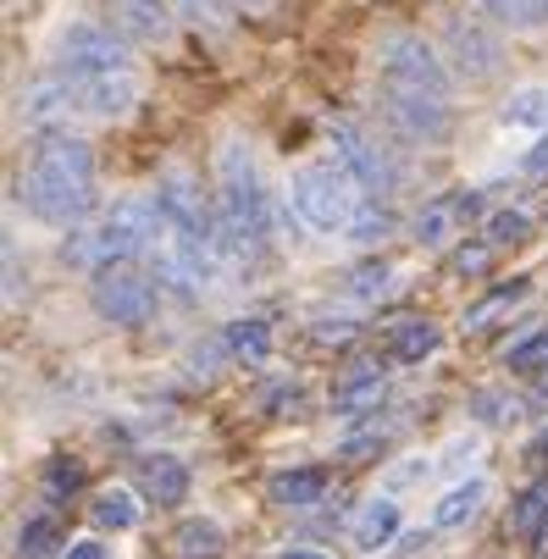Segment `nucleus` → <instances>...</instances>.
Segmentation results:
<instances>
[{
    "label": "nucleus",
    "instance_id": "79ce46f5",
    "mask_svg": "<svg viewBox=\"0 0 548 559\" xmlns=\"http://www.w3.org/2000/svg\"><path fill=\"white\" fill-rule=\"evenodd\" d=\"M537 393H548V377H537Z\"/></svg>",
    "mask_w": 548,
    "mask_h": 559
},
{
    "label": "nucleus",
    "instance_id": "39448f33",
    "mask_svg": "<svg viewBox=\"0 0 548 559\" xmlns=\"http://www.w3.org/2000/svg\"><path fill=\"white\" fill-rule=\"evenodd\" d=\"M150 238H155V194H128V200H117V205L100 216V227L90 233L84 261L117 266V261L150 250Z\"/></svg>",
    "mask_w": 548,
    "mask_h": 559
},
{
    "label": "nucleus",
    "instance_id": "c85d7f7f",
    "mask_svg": "<svg viewBox=\"0 0 548 559\" xmlns=\"http://www.w3.org/2000/svg\"><path fill=\"white\" fill-rule=\"evenodd\" d=\"M526 233H532V216L515 211V205H504V211H493V216L483 222V238H488L493 250H504V245H526Z\"/></svg>",
    "mask_w": 548,
    "mask_h": 559
},
{
    "label": "nucleus",
    "instance_id": "c756f323",
    "mask_svg": "<svg viewBox=\"0 0 548 559\" xmlns=\"http://www.w3.org/2000/svg\"><path fill=\"white\" fill-rule=\"evenodd\" d=\"M17 548H23L28 559H45V554H56V548H61V526H56L50 515H34V521H23Z\"/></svg>",
    "mask_w": 548,
    "mask_h": 559
},
{
    "label": "nucleus",
    "instance_id": "c9c22d12",
    "mask_svg": "<svg viewBox=\"0 0 548 559\" xmlns=\"http://www.w3.org/2000/svg\"><path fill=\"white\" fill-rule=\"evenodd\" d=\"M61 559H111V548H106L100 537H78V543H67Z\"/></svg>",
    "mask_w": 548,
    "mask_h": 559
},
{
    "label": "nucleus",
    "instance_id": "6ab92c4d",
    "mask_svg": "<svg viewBox=\"0 0 548 559\" xmlns=\"http://www.w3.org/2000/svg\"><path fill=\"white\" fill-rule=\"evenodd\" d=\"M222 344H227V355H233V360L261 366V360L272 355V322H266V316H239V322H227Z\"/></svg>",
    "mask_w": 548,
    "mask_h": 559
},
{
    "label": "nucleus",
    "instance_id": "a878e982",
    "mask_svg": "<svg viewBox=\"0 0 548 559\" xmlns=\"http://www.w3.org/2000/svg\"><path fill=\"white\" fill-rule=\"evenodd\" d=\"M504 366H510L515 377H548V328H532L521 344H510Z\"/></svg>",
    "mask_w": 548,
    "mask_h": 559
},
{
    "label": "nucleus",
    "instance_id": "bb28decb",
    "mask_svg": "<svg viewBox=\"0 0 548 559\" xmlns=\"http://www.w3.org/2000/svg\"><path fill=\"white\" fill-rule=\"evenodd\" d=\"M521 537H532L537 543V532L548 526V476H543V483H532L521 499H515V521H510Z\"/></svg>",
    "mask_w": 548,
    "mask_h": 559
},
{
    "label": "nucleus",
    "instance_id": "4468645a",
    "mask_svg": "<svg viewBox=\"0 0 548 559\" xmlns=\"http://www.w3.org/2000/svg\"><path fill=\"white\" fill-rule=\"evenodd\" d=\"M139 488H144V499H150L155 510H172V504L189 499V465L172 460V454H150V460L139 465Z\"/></svg>",
    "mask_w": 548,
    "mask_h": 559
},
{
    "label": "nucleus",
    "instance_id": "a211bd4d",
    "mask_svg": "<svg viewBox=\"0 0 548 559\" xmlns=\"http://www.w3.org/2000/svg\"><path fill=\"white\" fill-rule=\"evenodd\" d=\"M322 493H327V471H277L272 476V504H283V510H310V504H322Z\"/></svg>",
    "mask_w": 548,
    "mask_h": 559
},
{
    "label": "nucleus",
    "instance_id": "a19ab883",
    "mask_svg": "<svg viewBox=\"0 0 548 559\" xmlns=\"http://www.w3.org/2000/svg\"><path fill=\"white\" fill-rule=\"evenodd\" d=\"M537 548H543V554H548V526H543V532H537Z\"/></svg>",
    "mask_w": 548,
    "mask_h": 559
},
{
    "label": "nucleus",
    "instance_id": "5701e85b",
    "mask_svg": "<svg viewBox=\"0 0 548 559\" xmlns=\"http://www.w3.org/2000/svg\"><path fill=\"white\" fill-rule=\"evenodd\" d=\"M499 122H504V128H515V133H543V128H548V90H543V84L515 90V95L504 100Z\"/></svg>",
    "mask_w": 548,
    "mask_h": 559
},
{
    "label": "nucleus",
    "instance_id": "dca6fc26",
    "mask_svg": "<svg viewBox=\"0 0 548 559\" xmlns=\"http://www.w3.org/2000/svg\"><path fill=\"white\" fill-rule=\"evenodd\" d=\"M400 526H405V510L394 499H366L360 515H355V526H349V537H355V548L377 554V548H388V543L400 537Z\"/></svg>",
    "mask_w": 548,
    "mask_h": 559
},
{
    "label": "nucleus",
    "instance_id": "4be33fe9",
    "mask_svg": "<svg viewBox=\"0 0 548 559\" xmlns=\"http://www.w3.org/2000/svg\"><path fill=\"white\" fill-rule=\"evenodd\" d=\"M526 299V277H510V288H493L488 299H477V305H465V333H488L493 322H504V316L515 310Z\"/></svg>",
    "mask_w": 548,
    "mask_h": 559
},
{
    "label": "nucleus",
    "instance_id": "cd10ccee",
    "mask_svg": "<svg viewBox=\"0 0 548 559\" xmlns=\"http://www.w3.org/2000/svg\"><path fill=\"white\" fill-rule=\"evenodd\" d=\"M172 543H178L183 559H216L222 554V526L216 521H183Z\"/></svg>",
    "mask_w": 548,
    "mask_h": 559
},
{
    "label": "nucleus",
    "instance_id": "2eb2a0df",
    "mask_svg": "<svg viewBox=\"0 0 548 559\" xmlns=\"http://www.w3.org/2000/svg\"><path fill=\"white\" fill-rule=\"evenodd\" d=\"M111 23H117L128 39L155 45V39L172 34V7H167V0H111Z\"/></svg>",
    "mask_w": 548,
    "mask_h": 559
},
{
    "label": "nucleus",
    "instance_id": "423d86ee",
    "mask_svg": "<svg viewBox=\"0 0 548 559\" xmlns=\"http://www.w3.org/2000/svg\"><path fill=\"white\" fill-rule=\"evenodd\" d=\"M61 72L67 78H106V72H133V50L122 34L100 28V23H72L56 45Z\"/></svg>",
    "mask_w": 548,
    "mask_h": 559
},
{
    "label": "nucleus",
    "instance_id": "58836bf2",
    "mask_svg": "<svg viewBox=\"0 0 548 559\" xmlns=\"http://www.w3.org/2000/svg\"><path fill=\"white\" fill-rule=\"evenodd\" d=\"M526 173H532V178H543V173H548V139L537 144V155H526Z\"/></svg>",
    "mask_w": 548,
    "mask_h": 559
},
{
    "label": "nucleus",
    "instance_id": "72a5a7b5",
    "mask_svg": "<svg viewBox=\"0 0 548 559\" xmlns=\"http://www.w3.org/2000/svg\"><path fill=\"white\" fill-rule=\"evenodd\" d=\"M167 7L183 12V17H194V23H211V28H222L233 17V0H167Z\"/></svg>",
    "mask_w": 548,
    "mask_h": 559
},
{
    "label": "nucleus",
    "instance_id": "0eeeda50",
    "mask_svg": "<svg viewBox=\"0 0 548 559\" xmlns=\"http://www.w3.org/2000/svg\"><path fill=\"white\" fill-rule=\"evenodd\" d=\"M90 299H95V310L106 316L111 328H144L150 316H155V277H144L128 261H117V266H100L95 272Z\"/></svg>",
    "mask_w": 548,
    "mask_h": 559
},
{
    "label": "nucleus",
    "instance_id": "7ed1b4c3",
    "mask_svg": "<svg viewBox=\"0 0 548 559\" xmlns=\"http://www.w3.org/2000/svg\"><path fill=\"white\" fill-rule=\"evenodd\" d=\"M360 194H366V189L333 162V155L294 167V178H288V205H294V216H299L310 233H322V238L349 233V222H355V211H360Z\"/></svg>",
    "mask_w": 548,
    "mask_h": 559
},
{
    "label": "nucleus",
    "instance_id": "f8f14e48",
    "mask_svg": "<svg viewBox=\"0 0 548 559\" xmlns=\"http://www.w3.org/2000/svg\"><path fill=\"white\" fill-rule=\"evenodd\" d=\"M78 90V111L95 117H122L139 106V72H106V78H72Z\"/></svg>",
    "mask_w": 548,
    "mask_h": 559
},
{
    "label": "nucleus",
    "instance_id": "b1692460",
    "mask_svg": "<svg viewBox=\"0 0 548 559\" xmlns=\"http://www.w3.org/2000/svg\"><path fill=\"white\" fill-rule=\"evenodd\" d=\"M90 521H95L100 532H133V526H139V504H133L128 488H100L95 504H90Z\"/></svg>",
    "mask_w": 548,
    "mask_h": 559
},
{
    "label": "nucleus",
    "instance_id": "f257e3e1",
    "mask_svg": "<svg viewBox=\"0 0 548 559\" xmlns=\"http://www.w3.org/2000/svg\"><path fill=\"white\" fill-rule=\"evenodd\" d=\"M216 233H222L227 266L261 255L277 233V200L250 162V144H239V139H227L216 155Z\"/></svg>",
    "mask_w": 548,
    "mask_h": 559
},
{
    "label": "nucleus",
    "instance_id": "412c9836",
    "mask_svg": "<svg viewBox=\"0 0 548 559\" xmlns=\"http://www.w3.org/2000/svg\"><path fill=\"white\" fill-rule=\"evenodd\" d=\"M483 499H488V483H483V476H472V483H454V488L432 504V526H443V532L465 526V521L483 510Z\"/></svg>",
    "mask_w": 548,
    "mask_h": 559
},
{
    "label": "nucleus",
    "instance_id": "6e6552de",
    "mask_svg": "<svg viewBox=\"0 0 548 559\" xmlns=\"http://www.w3.org/2000/svg\"><path fill=\"white\" fill-rule=\"evenodd\" d=\"M377 78H400V84H421L432 95H449V67L416 34H388L377 45Z\"/></svg>",
    "mask_w": 548,
    "mask_h": 559
},
{
    "label": "nucleus",
    "instance_id": "e433bc0d",
    "mask_svg": "<svg viewBox=\"0 0 548 559\" xmlns=\"http://www.w3.org/2000/svg\"><path fill=\"white\" fill-rule=\"evenodd\" d=\"M317 338H322V344H349V338H355V322H327V316H322Z\"/></svg>",
    "mask_w": 548,
    "mask_h": 559
},
{
    "label": "nucleus",
    "instance_id": "393cba45",
    "mask_svg": "<svg viewBox=\"0 0 548 559\" xmlns=\"http://www.w3.org/2000/svg\"><path fill=\"white\" fill-rule=\"evenodd\" d=\"M472 7H483L504 28H543L548 23V0H472Z\"/></svg>",
    "mask_w": 548,
    "mask_h": 559
},
{
    "label": "nucleus",
    "instance_id": "aec40b11",
    "mask_svg": "<svg viewBox=\"0 0 548 559\" xmlns=\"http://www.w3.org/2000/svg\"><path fill=\"white\" fill-rule=\"evenodd\" d=\"M443 333L432 322H421V316H410V322H394V333H388V355H394L400 366H421L427 355H438Z\"/></svg>",
    "mask_w": 548,
    "mask_h": 559
},
{
    "label": "nucleus",
    "instance_id": "2f4dec72",
    "mask_svg": "<svg viewBox=\"0 0 548 559\" xmlns=\"http://www.w3.org/2000/svg\"><path fill=\"white\" fill-rule=\"evenodd\" d=\"M388 277H394V266H388L382 255H377V261H360V266L349 272V294H355V299H382V294H388Z\"/></svg>",
    "mask_w": 548,
    "mask_h": 559
},
{
    "label": "nucleus",
    "instance_id": "ea45409f",
    "mask_svg": "<svg viewBox=\"0 0 548 559\" xmlns=\"http://www.w3.org/2000/svg\"><path fill=\"white\" fill-rule=\"evenodd\" d=\"M277 559H327V554H317V548H283Z\"/></svg>",
    "mask_w": 548,
    "mask_h": 559
},
{
    "label": "nucleus",
    "instance_id": "7c9ffc66",
    "mask_svg": "<svg viewBox=\"0 0 548 559\" xmlns=\"http://www.w3.org/2000/svg\"><path fill=\"white\" fill-rule=\"evenodd\" d=\"M388 227H394V216H388V205H360L355 211V222H349V238H355V245H382V238H388Z\"/></svg>",
    "mask_w": 548,
    "mask_h": 559
},
{
    "label": "nucleus",
    "instance_id": "1a4fd4ad",
    "mask_svg": "<svg viewBox=\"0 0 548 559\" xmlns=\"http://www.w3.org/2000/svg\"><path fill=\"white\" fill-rule=\"evenodd\" d=\"M327 150H333V162L366 189V194H394L400 189V173H394V162L355 128V122H333V133H327Z\"/></svg>",
    "mask_w": 548,
    "mask_h": 559
},
{
    "label": "nucleus",
    "instance_id": "473e14b6",
    "mask_svg": "<svg viewBox=\"0 0 548 559\" xmlns=\"http://www.w3.org/2000/svg\"><path fill=\"white\" fill-rule=\"evenodd\" d=\"M449 266H454V277H488V266H493V245H488V238H483V245H460Z\"/></svg>",
    "mask_w": 548,
    "mask_h": 559
},
{
    "label": "nucleus",
    "instance_id": "4c0bfd02",
    "mask_svg": "<svg viewBox=\"0 0 548 559\" xmlns=\"http://www.w3.org/2000/svg\"><path fill=\"white\" fill-rule=\"evenodd\" d=\"M477 411H493L488 421H515V405H504L499 393H477Z\"/></svg>",
    "mask_w": 548,
    "mask_h": 559
},
{
    "label": "nucleus",
    "instance_id": "9b49d317",
    "mask_svg": "<svg viewBox=\"0 0 548 559\" xmlns=\"http://www.w3.org/2000/svg\"><path fill=\"white\" fill-rule=\"evenodd\" d=\"M443 45H449L454 72H460V78H472V84L493 78V72H499V61H504L499 39H493L483 23H472V17H454V23H449V34H443Z\"/></svg>",
    "mask_w": 548,
    "mask_h": 559
},
{
    "label": "nucleus",
    "instance_id": "20e7f679",
    "mask_svg": "<svg viewBox=\"0 0 548 559\" xmlns=\"http://www.w3.org/2000/svg\"><path fill=\"white\" fill-rule=\"evenodd\" d=\"M377 106L410 144H443L454 117H449V95H432L421 84H400V78H377Z\"/></svg>",
    "mask_w": 548,
    "mask_h": 559
},
{
    "label": "nucleus",
    "instance_id": "f3484780",
    "mask_svg": "<svg viewBox=\"0 0 548 559\" xmlns=\"http://www.w3.org/2000/svg\"><path fill=\"white\" fill-rule=\"evenodd\" d=\"M67 106H78V90H72V78L67 72H56V78H39V84L23 95V122L28 128H39V122H50V117H61Z\"/></svg>",
    "mask_w": 548,
    "mask_h": 559
},
{
    "label": "nucleus",
    "instance_id": "9d476101",
    "mask_svg": "<svg viewBox=\"0 0 548 559\" xmlns=\"http://www.w3.org/2000/svg\"><path fill=\"white\" fill-rule=\"evenodd\" d=\"M477 211H483V200H477L472 189H454V194L427 200L421 216H416V245H421V250H449Z\"/></svg>",
    "mask_w": 548,
    "mask_h": 559
},
{
    "label": "nucleus",
    "instance_id": "ddd939ff",
    "mask_svg": "<svg viewBox=\"0 0 548 559\" xmlns=\"http://www.w3.org/2000/svg\"><path fill=\"white\" fill-rule=\"evenodd\" d=\"M388 393V371L377 360H360L344 371V382L333 388V416H371Z\"/></svg>",
    "mask_w": 548,
    "mask_h": 559
},
{
    "label": "nucleus",
    "instance_id": "f704fd0d",
    "mask_svg": "<svg viewBox=\"0 0 548 559\" xmlns=\"http://www.w3.org/2000/svg\"><path fill=\"white\" fill-rule=\"evenodd\" d=\"M78 488H84V465H78V460H50V471H45V493L61 499V493H78Z\"/></svg>",
    "mask_w": 548,
    "mask_h": 559
},
{
    "label": "nucleus",
    "instance_id": "f03ea898",
    "mask_svg": "<svg viewBox=\"0 0 548 559\" xmlns=\"http://www.w3.org/2000/svg\"><path fill=\"white\" fill-rule=\"evenodd\" d=\"M23 205L45 227H72L95 211V150L84 139H50L23 178Z\"/></svg>",
    "mask_w": 548,
    "mask_h": 559
}]
</instances>
